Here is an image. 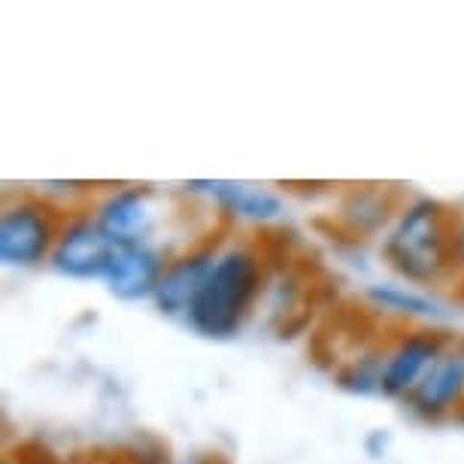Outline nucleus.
Masks as SVG:
<instances>
[{
	"instance_id": "ddd939ff",
	"label": "nucleus",
	"mask_w": 464,
	"mask_h": 464,
	"mask_svg": "<svg viewBox=\"0 0 464 464\" xmlns=\"http://www.w3.org/2000/svg\"><path fill=\"white\" fill-rule=\"evenodd\" d=\"M382 371H385V343L364 346L355 355L340 362L334 371V385L358 398L382 395Z\"/></svg>"
},
{
	"instance_id": "7ed1b4c3",
	"label": "nucleus",
	"mask_w": 464,
	"mask_h": 464,
	"mask_svg": "<svg viewBox=\"0 0 464 464\" xmlns=\"http://www.w3.org/2000/svg\"><path fill=\"white\" fill-rule=\"evenodd\" d=\"M64 218L67 213L52 207L46 198L19 195L6 200L4 216H0V261L19 270L49 261Z\"/></svg>"
},
{
	"instance_id": "6e6552de",
	"label": "nucleus",
	"mask_w": 464,
	"mask_h": 464,
	"mask_svg": "<svg viewBox=\"0 0 464 464\" xmlns=\"http://www.w3.org/2000/svg\"><path fill=\"white\" fill-rule=\"evenodd\" d=\"M222 246H225V240L204 237V240L191 243V246H186L182 252H177V256L168 258V267H164L159 292H155V297H152L161 316L186 322L191 304H195L198 292L204 288Z\"/></svg>"
},
{
	"instance_id": "1a4fd4ad",
	"label": "nucleus",
	"mask_w": 464,
	"mask_h": 464,
	"mask_svg": "<svg viewBox=\"0 0 464 464\" xmlns=\"http://www.w3.org/2000/svg\"><path fill=\"white\" fill-rule=\"evenodd\" d=\"M168 258L170 256H164L155 243H112V256L101 283L116 301H149L159 292Z\"/></svg>"
},
{
	"instance_id": "4468645a",
	"label": "nucleus",
	"mask_w": 464,
	"mask_h": 464,
	"mask_svg": "<svg viewBox=\"0 0 464 464\" xmlns=\"http://www.w3.org/2000/svg\"><path fill=\"white\" fill-rule=\"evenodd\" d=\"M455 270L464 283V213H459V225H455Z\"/></svg>"
},
{
	"instance_id": "a211bd4d",
	"label": "nucleus",
	"mask_w": 464,
	"mask_h": 464,
	"mask_svg": "<svg viewBox=\"0 0 464 464\" xmlns=\"http://www.w3.org/2000/svg\"><path fill=\"white\" fill-rule=\"evenodd\" d=\"M461 422H464V416H461Z\"/></svg>"
},
{
	"instance_id": "f03ea898",
	"label": "nucleus",
	"mask_w": 464,
	"mask_h": 464,
	"mask_svg": "<svg viewBox=\"0 0 464 464\" xmlns=\"http://www.w3.org/2000/svg\"><path fill=\"white\" fill-rule=\"evenodd\" d=\"M267 285V261L256 243L231 240L218 252L204 288L191 304L186 325L204 340L237 337L252 319Z\"/></svg>"
},
{
	"instance_id": "9b49d317",
	"label": "nucleus",
	"mask_w": 464,
	"mask_h": 464,
	"mask_svg": "<svg viewBox=\"0 0 464 464\" xmlns=\"http://www.w3.org/2000/svg\"><path fill=\"white\" fill-rule=\"evenodd\" d=\"M398 204L392 198V191L385 186H355L340 204V222L355 234L358 240L373 237L376 231H389V225L395 222Z\"/></svg>"
},
{
	"instance_id": "dca6fc26",
	"label": "nucleus",
	"mask_w": 464,
	"mask_h": 464,
	"mask_svg": "<svg viewBox=\"0 0 464 464\" xmlns=\"http://www.w3.org/2000/svg\"><path fill=\"white\" fill-rule=\"evenodd\" d=\"M179 464H225V461L216 459V455H191V459L179 461Z\"/></svg>"
},
{
	"instance_id": "2eb2a0df",
	"label": "nucleus",
	"mask_w": 464,
	"mask_h": 464,
	"mask_svg": "<svg viewBox=\"0 0 464 464\" xmlns=\"http://www.w3.org/2000/svg\"><path fill=\"white\" fill-rule=\"evenodd\" d=\"M98 464H140V461L128 452H116V455H103Z\"/></svg>"
},
{
	"instance_id": "20e7f679",
	"label": "nucleus",
	"mask_w": 464,
	"mask_h": 464,
	"mask_svg": "<svg viewBox=\"0 0 464 464\" xmlns=\"http://www.w3.org/2000/svg\"><path fill=\"white\" fill-rule=\"evenodd\" d=\"M455 334L434 325H413L385 346L382 398L407 401Z\"/></svg>"
},
{
	"instance_id": "0eeeda50",
	"label": "nucleus",
	"mask_w": 464,
	"mask_h": 464,
	"mask_svg": "<svg viewBox=\"0 0 464 464\" xmlns=\"http://www.w3.org/2000/svg\"><path fill=\"white\" fill-rule=\"evenodd\" d=\"M159 200L152 186H119L92 207V216L112 243H152L161 222Z\"/></svg>"
},
{
	"instance_id": "39448f33",
	"label": "nucleus",
	"mask_w": 464,
	"mask_h": 464,
	"mask_svg": "<svg viewBox=\"0 0 464 464\" xmlns=\"http://www.w3.org/2000/svg\"><path fill=\"white\" fill-rule=\"evenodd\" d=\"M404 407L422 422H446L464 416V337H452Z\"/></svg>"
},
{
	"instance_id": "9d476101",
	"label": "nucleus",
	"mask_w": 464,
	"mask_h": 464,
	"mask_svg": "<svg viewBox=\"0 0 464 464\" xmlns=\"http://www.w3.org/2000/svg\"><path fill=\"white\" fill-rule=\"evenodd\" d=\"M186 195L207 198L222 209V216L234 222L249 225H270L283 218L285 204L274 188L256 186V182H237V179H191L186 182Z\"/></svg>"
},
{
	"instance_id": "f8f14e48",
	"label": "nucleus",
	"mask_w": 464,
	"mask_h": 464,
	"mask_svg": "<svg viewBox=\"0 0 464 464\" xmlns=\"http://www.w3.org/2000/svg\"><path fill=\"white\" fill-rule=\"evenodd\" d=\"M367 304L373 310H382L389 316L407 319V322H428L440 319L443 310L431 295H425L422 288L404 285V283H376L364 292Z\"/></svg>"
},
{
	"instance_id": "f257e3e1",
	"label": "nucleus",
	"mask_w": 464,
	"mask_h": 464,
	"mask_svg": "<svg viewBox=\"0 0 464 464\" xmlns=\"http://www.w3.org/2000/svg\"><path fill=\"white\" fill-rule=\"evenodd\" d=\"M455 225L459 213L437 198L401 204L395 222L382 234L380 256L404 285L431 288L459 276L455 270Z\"/></svg>"
},
{
	"instance_id": "f3484780",
	"label": "nucleus",
	"mask_w": 464,
	"mask_h": 464,
	"mask_svg": "<svg viewBox=\"0 0 464 464\" xmlns=\"http://www.w3.org/2000/svg\"><path fill=\"white\" fill-rule=\"evenodd\" d=\"M22 464H28V461H22ZM31 464H58V461H52V459H37V461H31Z\"/></svg>"
},
{
	"instance_id": "423d86ee",
	"label": "nucleus",
	"mask_w": 464,
	"mask_h": 464,
	"mask_svg": "<svg viewBox=\"0 0 464 464\" xmlns=\"http://www.w3.org/2000/svg\"><path fill=\"white\" fill-rule=\"evenodd\" d=\"M112 256V240L101 231L92 213H67L61 225L58 243L52 249L49 265L55 274L76 279V283H92L103 279Z\"/></svg>"
}]
</instances>
